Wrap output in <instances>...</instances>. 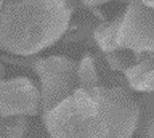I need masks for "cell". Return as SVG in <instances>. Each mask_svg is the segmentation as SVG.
Returning a JSON list of instances; mask_svg holds the SVG:
<instances>
[{
    "instance_id": "ba28073f",
    "label": "cell",
    "mask_w": 154,
    "mask_h": 138,
    "mask_svg": "<svg viewBox=\"0 0 154 138\" xmlns=\"http://www.w3.org/2000/svg\"><path fill=\"white\" fill-rule=\"evenodd\" d=\"M140 103V117L137 124V130L140 138H154V117H152V93H146Z\"/></svg>"
},
{
    "instance_id": "30bf717a",
    "label": "cell",
    "mask_w": 154,
    "mask_h": 138,
    "mask_svg": "<svg viewBox=\"0 0 154 138\" xmlns=\"http://www.w3.org/2000/svg\"><path fill=\"white\" fill-rule=\"evenodd\" d=\"M31 122L24 116H0V138H23Z\"/></svg>"
},
{
    "instance_id": "277c9868",
    "label": "cell",
    "mask_w": 154,
    "mask_h": 138,
    "mask_svg": "<svg viewBox=\"0 0 154 138\" xmlns=\"http://www.w3.org/2000/svg\"><path fill=\"white\" fill-rule=\"evenodd\" d=\"M116 50L132 53L154 51V11L141 0H128L124 15L119 16L116 31Z\"/></svg>"
},
{
    "instance_id": "52a82bcc",
    "label": "cell",
    "mask_w": 154,
    "mask_h": 138,
    "mask_svg": "<svg viewBox=\"0 0 154 138\" xmlns=\"http://www.w3.org/2000/svg\"><path fill=\"white\" fill-rule=\"evenodd\" d=\"M77 84H79V88L108 87L103 74V66L98 56L91 53L82 56L80 63L77 64Z\"/></svg>"
},
{
    "instance_id": "8fae6325",
    "label": "cell",
    "mask_w": 154,
    "mask_h": 138,
    "mask_svg": "<svg viewBox=\"0 0 154 138\" xmlns=\"http://www.w3.org/2000/svg\"><path fill=\"white\" fill-rule=\"evenodd\" d=\"M23 138H45V136H43L42 130H40L37 125H32V124H31V127H29L27 133H26Z\"/></svg>"
},
{
    "instance_id": "3957f363",
    "label": "cell",
    "mask_w": 154,
    "mask_h": 138,
    "mask_svg": "<svg viewBox=\"0 0 154 138\" xmlns=\"http://www.w3.org/2000/svg\"><path fill=\"white\" fill-rule=\"evenodd\" d=\"M32 69L40 80V114L43 116L79 88L77 84V63L67 56L55 55L47 58H37Z\"/></svg>"
},
{
    "instance_id": "6da1fadb",
    "label": "cell",
    "mask_w": 154,
    "mask_h": 138,
    "mask_svg": "<svg viewBox=\"0 0 154 138\" xmlns=\"http://www.w3.org/2000/svg\"><path fill=\"white\" fill-rule=\"evenodd\" d=\"M140 103L127 87L77 88L42 116L50 138H132Z\"/></svg>"
},
{
    "instance_id": "5bb4252c",
    "label": "cell",
    "mask_w": 154,
    "mask_h": 138,
    "mask_svg": "<svg viewBox=\"0 0 154 138\" xmlns=\"http://www.w3.org/2000/svg\"><path fill=\"white\" fill-rule=\"evenodd\" d=\"M3 74H5V66H3L2 61H0V77H3Z\"/></svg>"
},
{
    "instance_id": "4fadbf2b",
    "label": "cell",
    "mask_w": 154,
    "mask_h": 138,
    "mask_svg": "<svg viewBox=\"0 0 154 138\" xmlns=\"http://www.w3.org/2000/svg\"><path fill=\"white\" fill-rule=\"evenodd\" d=\"M141 2L148 7H154V0H141Z\"/></svg>"
},
{
    "instance_id": "9c48e42d",
    "label": "cell",
    "mask_w": 154,
    "mask_h": 138,
    "mask_svg": "<svg viewBox=\"0 0 154 138\" xmlns=\"http://www.w3.org/2000/svg\"><path fill=\"white\" fill-rule=\"evenodd\" d=\"M117 24H119V16L108 23H101L93 31V39L104 55L111 53V51H117L116 50V31H117Z\"/></svg>"
},
{
    "instance_id": "7a4b0ae2",
    "label": "cell",
    "mask_w": 154,
    "mask_h": 138,
    "mask_svg": "<svg viewBox=\"0 0 154 138\" xmlns=\"http://www.w3.org/2000/svg\"><path fill=\"white\" fill-rule=\"evenodd\" d=\"M71 15L67 0H0V50L35 55L66 34Z\"/></svg>"
},
{
    "instance_id": "8992f818",
    "label": "cell",
    "mask_w": 154,
    "mask_h": 138,
    "mask_svg": "<svg viewBox=\"0 0 154 138\" xmlns=\"http://www.w3.org/2000/svg\"><path fill=\"white\" fill-rule=\"evenodd\" d=\"M128 87L140 93H152L154 90V68L152 53L143 55L138 61L124 71Z\"/></svg>"
},
{
    "instance_id": "7c38bea8",
    "label": "cell",
    "mask_w": 154,
    "mask_h": 138,
    "mask_svg": "<svg viewBox=\"0 0 154 138\" xmlns=\"http://www.w3.org/2000/svg\"><path fill=\"white\" fill-rule=\"evenodd\" d=\"M82 2H84L85 5H88V7H100V5H104V3H108V2H114V0H82ZM117 2H125L127 3L128 0H117Z\"/></svg>"
},
{
    "instance_id": "5b68a950",
    "label": "cell",
    "mask_w": 154,
    "mask_h": 138,
    "mask_svg": "<svg viewBox=\"0 0 154 138\" xmlns=\"http://www.w3.org/2000/svg\"><path fill=\"white\" fill-rule=\"evenodd\" d=\"M40 114V92L29 77H0V116L34 117Z\"/></svg>"
}]
</instances>
